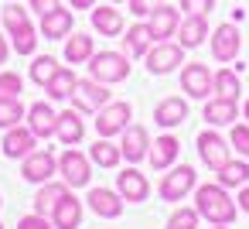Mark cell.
<instances>
[{
    "instance_id": "cell-37",
    "label": "cell",
    "mask_w": 249,
    "mask_h": 229,
    "mask_svg": "<svg viewBox=\"0 0 249 229\" xmlns=\"http://www.w3.org/2000/svg\"><path fill=\"white\" fill-rule=\"evenodd\" d=\"M232 147L239 151V157L249 161V123H235L232 127Z\"/></svg>"
},
{
    "instance_id": "cell-15",
    "label": "cell",
    "mask_w": 249,
    "mask_h": 229,
    "mask_svg": "<svg viewBox=\"0 0 249 229\" xmlns=\"http://www.w3.org/2000/svg\"><path fill=\"white\" fill-rule=\"evenodd\" d=\"M28 127L35 130V137L38 140H48V137H55V127H58V113L52 110V103H31V110H28Z\"/></svg>"
},
{
    "instance_id": "cell-23",
    "label": "cell",
    "mask_w": 249,
    "mask_h": 229,
    "mask_svg": "<svg viewBox=\"0 0 249 229\" xmlns=\"http://www.w3.org/2000/svg\"><path fill=\"white\" fill-rule=\"evenodd\" d=\"M154 41H157V38L150 35V24H133V28H126V31H123V52H126L130 58L147 55Z\"/></svg>"
},
{
    "instance_id": "cell-9",
    "label": "cell",
    "mask_w": 249,
    "mask_h": 229,
    "mask_svg": "<svg viewBox=\"0 0 249 229\" xmlns=\"http://www.w3.org/2000/svg\"><path fill=\"white\" fill-rule=\"evenodd\" d=\"M106 103H109V93H106L103 82H96V79H79V86H75V93H72V110H79V113H99Z\"/></svg>"
},
{
    "instance_id": "cell-16",
    "label": "cell",
    "mask_w": 249,
    "mask_h": 229,
    "mask_svg": "<svg viewBox=\"0 0 249 229\" xmlns=\"http://www.w3.org/2000/svg\"><path fill=\"white\" fill-rule=\"evenodd\" d=\"M198 154H201V161H205L212 171H218V168L229 161V144H225L215 130H205V134H198Z\"/></svg>"
},
{
    "instance_id": "cell-3",
    "label": "cell",
    "mask_w": 249,
    "mask_h": 229,
    "mask_svg": "<svg viewBox=\"0 0 249 229\" xmlns=\"http://www.w3.org/2000/svg\"><path fill=\"white\" fill-rule=\"evenodd\" d=\"M89 76L103 86H113V82H123L130 76V55L126 52H96L89 58Z\"/></svg>"
},
{
    "instance_id": "cell-17",
    "label": "cell",
    "mask_w": 249,
    "mask_h": 229,
    "mask_svg": "<svg viewBox=\"0 0 249 229\" xmlns=\"http://www.w3.org/2000/svg\"><path fill=\"white\" fill-rule=\"evenodd\" d=\"M150 35L157 38V41H164V38H174L178 35V28H181V7H167V4H160L154 14H150Z\"/></svg>"
},
{
    "instance_id": "cell-47",
    "label": "cell",
    "mask_w": 249,
    "mask_h": 229,
    "mask_svg": "<svg viewBox=\"0 0 249 229\" xmlns=\"http://www.w3.org/2000/svg\"><path fill=\"white\" fill-rule=\"evenodd\" d=\"M212 229H229V226H212Z\"/></svg>"
},
{
    "instance_id": "cell-24",
    "label": "cell",
    "mask_w": 249,
    "mask_h": 229,
    "mask_svg": "<svg viewBox=\"0 0 249 229\" xmlns=\"http://www.w3.org/2000/svg\"><path fill=\"white\" fill-rule=\"evenodd\" d=\"M154 120H157V127H178V123L188 120V103H184L181 96H167V99L157 103Z\"/></svg>"
},
{
    "instance_id": "cell-35",
    "label": "cell",
    "mask_w": 249,
    "mask_h": 229,
    "mask_svg": "<svg viewBox=\"0 0 249 229\" xmlns=\"http://www.w3.org/2000/svg\"><path fill=\"white\" fill-rule=\"evenodd\" d=\"M58 69H62V65H58L52 55H38V58L31 62V82H35V86H48V79H52Z\"/></svg>"
},
{
    "instance_id": "cell-19",
    "label": "cell",
    "mask_w": 249,
    "mask_h": 229,
    "mask_svg": "<svg viewBox=\"0 0 249 229\" xmlns=\"http://www.w3.org/2000/svg\"><path fill=\"white\" fill-rule=\"evenodd\" d=\"M86 202H89V205H92V212H96V215H103V219H120V215H123V195H120V191L92 188Z\"/></svg>"
},
{
    "instance_id": "cell-8",
    "label": "cell",
    "mask_w": 249,
    "mask_h": 229,
    "mask_svg": "<svg viewBox=\"0 0 249 229\" xmlns=\"http://www.w3.org/2000/svg\"><path fill=\"white\" fill-rule=\"evenodd\" d=\"M181 89H184L191 99H208L212 89H215V76H212V69L201 65V62L184 65V69H181Z\"/></svg>"
},
{
    "instance_id": "cell-44",
    "label": "cell",
    "mask_w": 249,
    "mask_h": 229,
    "mask_svg": "<svg viewBox=\"0 0 249 229\" xmlns=\"http://www.w3.org/2000/svg\"><path fill=\"white\" fill-rule=\"evenodd\" d=\"M69 4H72L75 11H92V7H96V0H69Z\"/></svg>"
},
{
    "instance_id": "cell-11",
    "label": "cell",
    "mask_w": 249,
    "mask_h": 229,
    "mask_svg": "<svg viewBox=\"0 0 249 229\" xmlns=\"http://www.w3.org/2000/svg\"><path fill=\"white\" fill-rule=\"evenodd\" d=\"M38 147V137H35V130L31 127H11L7 134H4V140H0V151H4L7 157H14V161H24L31 151Z\"/></svg>"
},
{
    "instance_id": "cell-31",
    "label": "cell",
    "mask_w": 249,
    "mask_h": 229,
    "mask_svg": "<svg viewBox=\"0 0 249 229\" xmlns=\"http://www.w3.org/2000/svg\"><path fill=\"white\" fill-rule=\"evenodd\" d=\"M75 86H79V79H75V72L72 69H58L52 79H48V86H45V93L52 96V99H69L72 93H75Z\"/></svg>"
},
{
    "instance_id": "cell-42",
    "label": "cell",
    "mask_w": 249,
    "mask_h": 229,
    "mask_svg": "<svg viewBox=\"0 0 249 229\" xmlns=\"http://www.w3.org/2000/svg\"><path fill=\"white\" fill-rule=\"evenodd\" d=\"M28 4H31L35 14H48L52 7H58V0H28Z\"/></svg>"
},
{
    "instance_id": "cell-26",
    "label": "cell",
    "mask_w": 249,
    "mask_h": 229,
    "mask_svg": "<svg viewBox=\"0 0 249 229\" xmlns=\"http://www.w3.org/2000/svg\"><path fill=\"white\" fill-rule=\"evenodd\" d=\"M92 28H96L99 35H106V38H116V35L126 31V28H123V14H120L113 4H106V7H92Z\"/></svg>"
},
{
    "instance_id": "cell-2",
    "label": "cell",
    "mask_w": 249,
    "mask_h": 229,
    "mask_svg": "<svg viewBox=\"0 0 249 229\" xmlns=\"http://www.w3.org/2000/svg\"><path fill=\"white\" fill-rule=\"evenodd\" d=\"M4 28H7V35L14 38V52H18V55H35V48H38V31H35L31 18H28V11H24L21 4H7V7H4Z\"/></svg>"
},
{
    "instance_id": "cell-43",
    "label": "cell",
    "mask_w": 249,
    "mask_h": 229,
    "mask_svg": "<svg viewBox=\"0 0 249 229\" xmlns=\"http://www.w3.org/2000/svg\"><path fill=\"white\" fill-rule=\"evenodd\" d=\"M235 205H239V209L249 215V185H242V188H239V198H235Z\"/></svg>"
},
{
    "instance_id": "cell-45",
    "label": "cell",
    "mask_w": 249,
    "mask_h": 229,
    "mask_svg": "<svg viewBox=\"0 0 249 229\" xmlns=\"http://www.w3.org/2000/svg\"><path fill=\"white\" fill-rule=\"evenodd\" d=\"M7 55H11V48H7V41H4V38H0V65L7 62Z\"/></svg>"
},
{
    "instance_id": "cell-10",
    "label": "cell",
    "mask_w": 249,
    "mask_h": 229,
    "mask_svg": "<svg viewBox=\"0 0 249 229\" xmlns=\"http://www.w3.org/2000/svg\"><path fill=\"white\" fill-rule=\"evenodd\" d=\"M58 171V161L52 157V151H31L21 164V178L31 181V185H41V181H52V174Z\"/></svg>"
},
{
    "instance_id": "cell-48",
    "label": "cell",
    "mask_w": 249,
    "mask_h": 229,
    "mask_svg": "<svg viewBox=\"0 0 249 229\" xmlns=\"http://www.w3.org/2000/svg\"><path fill=\"white\" fill-rule=\"evenodd\" d=\"M109 4H123V0H109Z\"/></svg>"
},
{
    "instance_id": "cell-29",
    "label": "cell",
    "mask_w": 249,
    "mask_h": 229,
    "mask_svg": "<svg viewBox=\"0 0 249 229\" xmlns=\"http://www.w3.org/2000/svg\"><path fill=\"white\" fill-rule=\"evenodd\" d=\"M82 134H86V127H82V120H79V110H65V113H58V127H55V137L62 140V144H79L82 140Z\"/></svg>"
},
{
    "instance_id": "cell-7",
    "label": "cell",
    "mask_w": 249,
    "mask_h": 229,
    "mask_svg": "<svg viewBox=\"0 0 249 229\" xmlns=\"http://www.w3.org/2000/svg\"><path fill=\"white\" fill-rule=\"evenodd\" d=\"M143 58H147V69L154 76H167V72H174L184 62V48L181 45H171V41H154Z\"/></svg>"
},
{
    "instance_id": "cell-25",
    "label": "cell",
    "mask_w": 249,
    "mask_h": 229,
    "mask_svg": "<svg viewBox=\"0 0 249 229\" xmlns=\"http://www.w3.org/2000/svg\"><path fill=\"white\" fill-rule=\"evenodd\" d=\"M65 195H69V181H65V178H62V181H41V188H38V195H35V212H38V215H48Z\"/></svg>"
},
{
    "instance_id": "cell-36",
    "label": "cell",
    "mask_w": 249,
    "mask_h": 229,
    "mask_svg": "<svg viewBox=\"0 0 249 229\" xmlns=\"http://www.w3.org/2000/svg\"><path fill=\"white\" fill-rule=\"evenodd\" d=\"M198 209H174L167 219V229H198Z\"/></svg>"
},
{
    "instance_id": "cell-46",
    "label": "cell",
    "mask_w": 249,
    "mask_h": 229,
    "mask_svg": "<svg viewBox=\"0 0 249 229\" xmlns=\"http://www.w3.org/2000/svg\"><path fill=\"white\" fill-rule=\"evenodd\" d=\"M242 110H246V120H249V99H246V106H242Z\"/></svg>"
},
{
    "instance_id": "cell-12",
    "label": "cell",
    "mask_w": 249,
    "mask_h": 229,
    "mask_svg": "<svg viewBox=\"0 0 249 229\" xmlns=\"http://www.w3.org/2000/svg\"><path fill=\"white\" fill-rule=\"evenodd\" d=\"M239 48H242V35H239V28L235 24H218L215 28V38H212V55H215V62H232L235 55H239Z\"/></svg>"
},
{
    "instance_id": "cell-5",
    "label": "cell",
    "mask_w": 249,
    "mask_h": 229,
    "mask_svg": "<svg viewBox=\"0 0 249 229\" xmlns=\"http://www.w3.org/2000/svg\"><path fill=\"white\" fill-rule=\"evenodd\" d=\"M130 120H133V106L123 103V99H116V103H106L99 110L96 130H99V137H116V134H123L130 127Z\"/></svg>"
},
{
    "instance_id": "cell-18",
    "label": "cell",
    "mask_w": 249,
    "mask_h": 229,
    "mask_svg": "<svg viewBox=\"0 0 249 229\" xmlns=\"http://www.w3.org/2000/svg\"><path fill=\"white\" fill-rule=\"evenodd\" d=\"M120 151H123V161L140 164V161L147 157V151H150L147 130H143V127H126V130H123V140H120Z\"/></svg>"
},
{
    "instance_id": "cell-1",
    "label": "cell",
    "mask_w": 249,
    "mask_h": 229,
    "mask_svg": "<svg viewBox=\"0 0 249 229\" xmlns=\"http://www.w3.org/2000/svg\"><path fill=\"white\" fill-rule=\"evenodd\" d=\"M195 209H198V215L208 219L212 226H232L235 215H239L235 198H232L229 188L218 185V181H212V185H198V191H195Z\"/></svg>"
},
{
    "instance_id": "cell-30",
    "label": "cell",
    "mask_w": 249,
    "mask_h": 229,
    "mask_svg": "<svg viewBox=\"0 0 249 229\" xmlns=\"http://www.w3.org/2000/svg\"><path fill=\"white\" fill-rule=\"evenodd\" d=\"M215 181L218 185H225V188H242V185H249V164L239 157V161H225L218 171H215Z\"/></svg>"
},
{
    "instance_id": "cell-41",
    "label": "cell",
    "mask_w": 249,
    "mask_h": 229,
    "mask_svg": "<svg viewBox=\"0 0 249 229\" xmlns=\"http://www.w3.org/2000/svg\"><path fill=\"white\" fill-rule=\"evenodd\" d=\"M18 229H52V222L45 219V215H21V222H18Z\"/></svg>"
},
{
    "instance_id": "cell-22",
    "label": "cell",
    "mask_w": 249,
    "mask_h": 229,
    "mask_svg": "<svg viewBox=\"0 0 249 229\" xmlns=\"http://www.w3.org/2000/svg\"><path fill=\"white\" fill-rule=\"evenodd\" d=\"M52 222H55V229H79V222H82V202L69 191V195L52 209Z\"/></svg>"
},
{
    "instance_id": "cell-33",
    "label": "cell",
    "mask_w": 249,
    "mask_h": 229,
    "mask_svg": "<svg viewBox=\"0 0 249 229\" xmlns=\"http://www.w3.org/2000/svg\"><path fill=\"white\" fill-rule=\"evenodd\" d=\"M24 120V106L18 96H0V130H11Z\"/></svg>"
},
{
    "instance_id": "cell-38",
    "label": "cell",
    "mask_w": 249,
    "mask_h": 229,
    "mask_svg": "<svg viewBox=\"0 0 249 229\" xmlns=\"http://www.w3.org/2000/svg\"><path fill=\"white\" fill-rule=\"evenodd\" d=\"M21 93V76L18 72H0V96H18Z\"/></svg>"
},
{
    "instance_id": "cell-32",
    "label": "cell",
    "mask_w": 249,
    "mask_h": 229,
    "mask_svg": "<svg viewBox=\"0 0 249 229\" xmlns=\"http://www.w3.org/2000/svg\"><path fill=\"white\" fill-rule=\"evenodd\" d=\"M89 157H92L99 168H116V164L123 161V151H120V144H109V137H99V140L89 147Z\"/></svg>"
},
{
    "instance_id": "cell-4",
    "label": "cell",
    "mask_w": 249,
    "mask_h": 229,
    "mask_svg": "<svg viewBox=\"0 0 249 229\" xmlns=\"http://www.w3.org/2000/svg\"><path fill=\"white\" fill-rule=\"evenodd\" d=\"M198 174L191 164H171V171L160 178V198L164 202H181L191 188H195Z\"/></svg>"
},
{
    "instance_id": "cell-13",
    "label": "cell",
    "mask_w": 249,
    "mask_h": 229,
    "mask_svg": "<svg viewBox=\"0 0 249 229\" xmlns=\"http://www.w3.org/2000/svg\"><path fill=\"white\" fill-rule=\"evenodd\" d=\"M116 188H120L123 202H133V205L147 202V195H150V185H147V178L137 171V164H130V168H123V171L116 174Z\"/></svg>"
},
{
    "instance_id": "cell-28",
    "label": "cell",
    "mask_w": 249,
    "mask_h": 229,
    "mask_svg": "<svg viewBox=\"0 0 249 229\" xmlns=\"http://www.w3.org/2000/svg\"><path fill=\"white\" fill-rule=\"evenodd\" d=\"M96 55V45H92V38L89 35H69L65 38V62H72V65H86L89 58Z\"/></svg>"
},
{
    "instance_id": "cell-20",
    "label": "cell",
    "mask_w": 249,
    "mask_h": 229,
    "mask_svg": "<svg viewBox=\"0 0 249 229\" xmlns=\"http://www.w3.org/2000/svg\"><path fill=\"white\" fill-rule=\"evenodd\" d=\"M69 35H72V11L52 7L48 14H41V38L58 41V38H69Z\"/></svg>"
},
{
    "instance_id": "cell-34",
    "label": "cell",
    "mask_w": 249,
    "mask_h": 229,
    "mask_svg": "<svg viewBox=\"0 0 249 229\" xmlns=\"http://www.w3.org/2000/svg\"><path fill=\"white\" fill-rule=\"evenodd\" d=\"M215 93L225 96V99H239L242 96V82H239L235 69H218L215 72Z\"/></svg>"
},
{
    "instance_id": "cell-49",
    "label": "cell",
    "mask_w": 249,
    "mask_h": 229,
    "mask_svg": "<svg viewBox=\"0 0 249 229\" xmlns=\"http://www.w3.org/2000/svg\"><path fill=\"white\" fill-rule=\"evenodd\" d=\"M0 229H4V222H0Z\"/></svg>"
},
{
    "instance_id": "cell-40",
    "label": "cell",
    "mask_w": 249,
    "mask_h": 229,
    "mask_svg": "<svg viewBox=\"0 0 249 229\" xmlns=\"http://www.w3.org/2000/svg\"><path fill=\"white\" fill-rule=\"evenodd\" d=\"M160 4L164 0H130V11H133V18H150Z\"/></svg>"
},
{
    "instance_id": "cell-14",
    "label": "cell",
    "mask_w": 249,
    "mask_h": 229,
    "mask_svg": "<svg viewBox=\"0 0 249 229\" xmlns=\"http://www.w3.org/2000/svg\"><path fill=\"white\" fill-rule=\"evenodd\" d=\"M178 154H181V140H178L174 134H164V137H157V140L150 144L147 161H150L154 171H167V168L178 161Z\"/></svg>"
},
{
    "instance_id": "cell-6",
    "label": "cell",
    "mask_w": 249,
    "mask_h": 229,
    "mask_svg": "<svg viewBox=\"0 0 249 229\" xmlns=\"http://www.w3.org/2000/svg\"><path fill=\"white\" fill-rule=\"evenodd\" d=\"M58 171H62V178L69 181V188H86L89 178H92V161H89L82 151L69 147V151L58 157Z\"/></svg>"
},
{
    "instance_id": "cell-39",
    "label": "cell",
    "mask_w": 249,
    "mask_h": 229,
    "mask_svg": "<svg viewBox=\"0 0 249 229\" xmlns=\"http://www.w3.org/2000/svg\"><path fill=\"white\" fill-rule=\"evenodd\" d=\"M212 7H215V0H181V11H184V14H201V18H208Z\"/></svg>"
},
{
    "instance_id": "cell-21",
    "label": "cell",
    "mask_w": 249,
    "mask_h": 229,
    "mask_svg": "<svg viewBox=\"0 0 249 229\" xmlns=\"http://www.w3.org/2000/svg\"><path fill=\"white\" fill-rule=\"evenodd\" d=\"M205 38H208V18L188 14V18L181 21V28H178V45H181V48H198Z\"/></svg>"
},
{
    "instance_id": "cell-27",
    "label": "cell",
    "mask_w": 249,
    "mask_h": 229,
    "mask_svg": "<svg viewBox=\"0 0 249 229\" xmlns=\"http://www.w3.org/2000/svg\"><path fill=\"white\" fill-rule=\"evenodd\" d=\"M235 116H239V106H235V99L215 96V99H208V103H205V120H208L212 127H229Z\"/></svg>"
}]
</instances>
